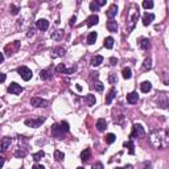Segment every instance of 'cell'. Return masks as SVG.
<instances>
[{
  "label": "cell",
  "instance_id": "6da1fadb",
  "mask_svg": "<svg viewBox=\"0 0 169 169\" xmlns=\"http://www.w3.org/2000/svg\"><path fill=\"white\" fill-rule=\"evenodd\" d=\"M67 132H69V124H67V122H61L60 124H54L52 127V134L57 139H62L64 134H67Z\"/></svg>",
  "mask_w": 169,
  "mask_h": 169
},
{
  "label": "cell",
  "instance_id": "8fae6325",
  "mask_svg": "<svg viewBox=\"0 0 169 169\" xmlns=\"http://www.w3.org/2000/svg\"><path fill=\"white\" fill-rule=\"evenodd\" d=\"M86 21H87V27L91 28V27H94V25H97L98 22H99V17H98V15H91V16L87 17Z\"/></svg>",
  "mask_w": 169,
  "mask_h": 169
},
{
  "label": "cell",
  "instance_id": "5b68a950",
  "mask_svg": "<svg viewBox=\"0 0 169 169\" xmlns=\"http://www.w3.org/2000/svg\"><path fill=\"white\" fill-rule=\"evenodd\" d=\"M19 48H20V41H13V42H11L9 45H7V46H5V54L11 57L13 53L17 52Z\"/></svg>",
  "mask_w": 169,
  "mask_h": 169
},
{
  "label": "cell",
  "instance_id": "db71d44e",
  "mask_svg": "<svg viewBox=\"0 0 169 169\" xmlns=\"http://www.w3.org/2000/svg\"><path fill=\"white\" fill-rule=\"evenodd\" d=\"M77 169H84V168H82V167H78Z\"/></svg>",
  "mask_w": 169,
  "mask_h": 169
},
{
  "label": "cell",
  "instance_id": "2e32d148",
  "mask_svg": "<svg viewBox=\"0 0 169 169\" xmlns=\"http://www.w3.org/2000/svg\"><path fill=\"white\" fill-rule=\"evenodd\" d=\"M90 157H91V151H90V148H84L82 151V153H81V160H82L83 162L89 161Z\"/></svg>",
  "mask_w": 169,
  "mask_h": 169
},
{
  "label": "cell",
  "instance_id": "836d02e7",
  "mask_svg": "<svg viewBox=\"0 0 169 169\" xmlns=\"http://www.w3.org/2000/svg\"><path fill=\"white\" fill-rule=\"evenodd\" d=\"M143 7H144L145 9H151V8L153 7V1H151V0H144V1H143Z\"/></svg>",
  "mask_w": 169,
  "mask_h": 169
},
{
  "label": "cell",
  "instance_id": "603a6c76",
  "mask_svg": "<svg viewBox=\"0 0 169 169\" xmlns=\"http://www.w3.org/2000/svg\"><path fill=\"white\" fill-rule=\"evenodd\" d=\"M53 77L52 72L50 70H41L40 72V78L41 79H50Z\"/></svg>",
  "mask_w": 169,
  "mask_h": 169
},
{
  "label": "cell",
  "instance_id": "4316f807",
  "mask_svg": "<svg viewBox=\"0 0 169 169\" xmlns=\"http://www.w3.org/2000/svg\"><path fill=\"white\" fill-rule=\"evenodd\" d=\"M122 74H123V78H124V79H129V78L132 77V72H131L129 67H124L123 72H122Z\"/></svg>",
  "mask_w": 169,
  "mask_h": 169
},
{
  "label": "cell",
  "instance_id": "d6a6232c",
  "mask_svg": "<svg viewBox=\"0 0 169 169\" xmlns=\"http://www.w3.org/2000/svg\"><path fill=\"white\" fill-rule=\"evenodd\" d=\"M44 156H45L44 151H40V152H37V153L33 155V160H35V161H40V160H41Z\"/></svg>",
  "mask_w": 169,
  "mask_h": 169
},
{
  "label": "cell",
  "instance_id": "c3c4849f",
  "mask_svg": "<svg viewBox=\"0 0 169 169\" xmlns=\"http://www.w3.org/2000/svg\"><path fill=\"white\" fill-rule=\"evenodd\" d=\"M97 4L99 5V7H102V5L106 4V0H99V1H97Z\"/></svg>",
  "mask_w": 169,
  "mask_h": 169
},
{
  "label": "cell",
  "instance_id": "7bdbcfd3",
  "mask_svg": "<svg viewBox=\"0 0 169 169\" xmlns=\"http://www.w3.org/2000/svg\"><path fill=\"white\" fill-rule=\"evenodd\" d=\"M5 79H7V75L3 74V73H0V82H4Z\"/></svg>",
  "mask_w": 169,
  "mask_h": 169
},
{
  "label": "cell",
  "instance_id": "5bb4252c",
  "mask_svg": "<svg viewBox=\"0 0 169 169\" xmlns=\"http://www.w3.org/2000/svg\"><path fill=\"white\" fill-rule=\"evenodd\" d=\"M37 28L40 30H42V32H44V30H46L48 28H49V21L48 20H45V19H40V20L37 21Z\"/></svg>",
  "mask_w": 169,
  "mask_h": 169
},
{
  "label": "cell",
  "instance_id": "ab89813d",
  "mask_svg": "<svg viewBox=\"0 0 169 169\" xmlns=\"http://www.w3.org/2000/svg\"><path fill=\"white\" fill-rule=\"evenodd\" d=\"M25 155H27V151H25V149H24V151H21V149H19V151L15 153V156H16V157H24Z\"/></svg>",
  "mask_w": 169,
  "mask_h": 169
},
{
  "label": "cell",
  "instance_id": "ee69618b",
  "mask_svg": "<svg viewBox=\"0 0 169 169\" xmlns=\"http://www.w3.org/2000/svg\"><path fill=\"white\" fill-rule=\"evenodd\" d=\"M33 35H35V32H33V28L30 27L29 30H28V35H27V36H28V37H30V36H33Z\"/></svg>",
  "mask_w": 169,
  "mask_h": 169
},
{
  "label": "cell",
  "instance_id": "8992f818",
  "mask_svg": "<svg viewBox=\"0 0 169 169\" xmlns=\"http://www.w3.org/2000/svg\"><path fill=\"white\" fill-rule=\"evenodd\" d=\"M44 122H45V118H38V119H27L24 123H25V126H28V127L38 128Z\"/></svg>",
  "mask_w": 169,
  "mask_h": 169
},
{
  "label": "cell",
  "instance_id": "d4e9b609",
  "mask_svg": "<svg viewBox=\"0 0 169 169\" xmlns=\"http://www.w3.org/2000/svg\"><path fill=\"white\" fill-rule=\"evenodd\" d=\"M103 45H105L106 49H112V46H114V38L112 37H106Z\"/></svg>",
  "mask_w": 169,
  "mask_h": 169
},
{
  "label": "cell",
  "instance_id": "f546056e",
  "mask_svg": "<svg viewBox=\"0 0 169 169\" xmlns=\"http://www.w3.org/2000/svg\"><path fill=\"white\" fill-rule=\"evenodd\" d=\"M123 145H124L126 148H128L129 155H134V153H135V149H134V148H135V145H134V143H132V142H126Z\"/></svg>",
  "mask_w": 169,
  "mask_h": 169
},
{
  "label": "cell",
  "instance_id": "f907efd6",
  "mask_svg": "<svg viewBox=\"0 0 169 169\" xmlns=\"http://www.w3.org/2000/svg\"><path fill=\"white\" fill-rule=\"evenodd\" d=\"M3 61H4V54L0 53V64H3Z\"/></svg>",
  "mask_w": 169,
  "mask_h": 169
},
{
  "label": "cell",
  "instance_id": "d590c367",
  "mask_svg": "<svg viewBox=\"0 0 169 169\" xmlns=\"http://www.w3.org/2000/svg\"><path fill=\"white\" fill-rule=\"evenodd\" d=\"M108 82L111 83V84H115L118 82V77H116V74H110V77H108Z\"/></svg>",
  "mask_w": 169,
  "mask_h": 169
},
{
  "label": "cell",
  "instance_id": "f1b7e54d",
  "mask_svg": "<svg viewBox=\"0 0 169 169\" xmlns=\"http://www.w3.org/2000/svg\"><path fill=\"white\" fill-rule=\"evenodd\" d=\"M62 36H64V30H61V29H58V30H56V32L52 33V38H53V40H60Z\"/></svg>",
  "mask_w": 169,
  "mask_h": 169
},
{
  "label": "cell",
  "instance_id": "277c9868",
  "mask_svg": "<svg viewBox=\"0 0 169 169\" xmlns=\"http://www.w3.org/2000/svg\"><path fill=\"white\" fill-rule=\"evenodd\" d=\"M17 73L20 74V77L22 78L24 81H29L30 78H32V70L29 69V67H27V66H20L17 69Z\"/></svg>",
  "mask_w": 169,
  "mask_h": 169
},
{
  "label": "cell",
  "instance_id": "9a60e30c",
  "mask_svg": "<svg viewBox=\"0 0 169 169\" xmlns=\"http://www.w3.org/2000/svg\"><path fill=\"white\" fill-rule=\"evenodd\" d=\"M153 20H155V15H153V13H148L147 12V13H144V16H143V24H144L145 27L151 24Z\"/></svg>",
  "mask_w": 169,
  "mask_h": 169
},
{
  "label": "cell",
  "instance_id": "ffe728a7",
  "mask_svg": "<svg viewBox=\"0 0 169 169\" xmlns=\"http://www.w3.org/2000/svg\"><path fill=\"white\" fill-rule=\"evenodd\" d=\"M115 97H116V90H115V89H111V90H110V92L107 94V97H106V103H107V105H110Z\"/></svg>",
  "mask_w": 169,
  "mask_h": 169
},
{
  "label": "cell",
  "instance_id": "52a82bcc",
  "mask_svg": "<svg viewBox=\"0 0 169 169\" xmlns=\"http://www.w3.org/2000/svg\"><path fill=\"white\" fill-rule=\"evenodd\" d=\"M22 87L20 86V84H17L16 82H12L8 86V92H11V94H13V95H19V94H21L22 92Z\"/></svg>",
  "mask_w": 169,
  "mask_h": 169
},
{
  "label": "cell",
  "instance_id": "7dc6e473",
  "mask_svg": "<svg viewBox=\"0 0 169 169\" xmlns=\"http://www.w3.org/2000/svg\"><path fill=\"white\" fill-rule=\"evenodd\" d=\"M33 169H45L44 165H40V164H36L35 167H33Z\"/></svg>",
  "mask_w": 169,
  "mask_h": 169
},
{
  "label": "cell",
  "instance_id": "44dd1931",
  "mask_svg": "<svg viewBox=\"0 0 169 169\" xmlns=\"http://www.w3.org/2000/svg\"><path fill=\"white\" fill-rule=\"evenodd\" d=\"M97 38H98V35H97V32H91L89 36H87V40L86 42L89 45H92V44H95V41H97Z\"/></svg>",
  "mask_w": 169,
  "mask_h": 169
},
{
  "label": "cell",
  "instance_id": "83f0119b",
  "mask_svg": "<svg viewBox=\"0 0 169 169\" xmlns=\"http://www.w3.org/2000/svg\"><path fill=\"white\" fill-rule=\"evenodd\" d=\"M105 140H106L107 144H112V143L116 140V136H115L114 134H107L106 137H105Z\"/></svg>",
  "mask_w": 169,
  "mask_h": 169
},
{
  "label": "cell",
  "instance_id": "f35d334b",
  "mask_svg": "<svg viewBox=\"0 0 169 169\" xmlns=\"http://www.w3.org/2000/svg\"><path fill=\"white\" fill-rule=\"evenodd\" d=\"M94 87L95 90H97V91H103V84L100 83V82H97V83H94Z\"/></svg>",
  "mask_w": 169,
  "mask_h": 169
},
{
  "label": "cell",
  "instance_id": "3957f363",
  "mask_svg": "<svg viewBox=\"0 0 169 169\" xmlns=\"http://www.w3.org/2000/svg\"><path fill=\"white\" fill-rule=\"evenodd\" d=\"M144 135H145L144 127H143L142 124H134V127H132V132H131V135H129V137H131V139H135V137H143Z\"/></svg>",
  "mask_w": 169,
  "mask_h": 169
},
{
  "label": "cell",
  "instance_id": "7c38bea8",
  "mask_svg": "<svg viewBox=\"0 0 169 169\" xmlns=\"http://www.w3.org/2000/svg\"><path fill=\"white\" fill-rule=\"evenodd\" d=\"M137 100H139V95H137V92H129L128 95H127V102L129 103V105H135V103H137Z\"/></svg>",
  "mask_w": 169,
  "mask_h": 169
},
{
  "label": "cell",
  "instance_id": "ac0fdd59",
  "mask_svg": "<svg viewBox=\"0 0 169 169\" xmlns=\"http://www.w3.org/2000/svg\"><path fill=\"white\" fill-rule=\"evenodd\" d=\"M139 46L142 48V49H144V50H148L149 48H151V42H149L148 38H140V41H139Z\"/></svg>",
  "mask_w": 169,
  "mask_h": 169
},
{
  "label": "cell",
  "instance_id": "bcb514c9",
  "mask_svg": "<svg viewBox=\"0 0 169 169\" xmlns=\"http://www.w3.org/2000/svg\"><path fill=\"white\" fill-rule=\"evenodd\" d=\"M4 162H5V159H4V157H1V156H0V168H3V165H4Z\"/></svg>",
  "mask_w": 169,
  "mask_h": 169
},
{
  "label": "cell",
  "instance_id": "4dcf8cb0",
  "mask_svg": "<svg viewBox=\"0 0 169 169\" xmlns=\"http://www.w3.org/2000/svg\"><path fill=\"white\" fill-rule=\"evenodd\" d=\"M143 69H144V70H151L152 69V60H151V58H145V60H144Z\"/></svg>",
  "mask_w": 169,
  "mask_h": 169
},
{
  "label": "cell",
  "instance_id": "e575fe53",
  "mask_svg": "<svg viewBox=\"0 0 169 169\" xmlns=\"http://www.w3.org/2000/svg\"><path fill=\"white\" fill-rule=\"evenodd\" d=\"M56 72L57 73H64L65 74V72H66V66H65L64 64H60L57 67H56Z\"/></svg>",
  "mask_w": 169,
  "mask_h": 169
},
{
  "label": "cell",
  "instance_id": "11a10c76",
  "mask_svg": "<svg viewBox=\"0 0 169 169\" xmlns=\"http://www.w3.org/2000/svg\"><path fill=\"white\" fill-rule=\"evenodd\" d=\"M116 169H123V168H120V167H116Z\"/></svg>",
  "mask_w": 169,
  "mask_h": 169
},
{
  "label": "cell",
  "instance_id": "8d00e7d4",
  "mask_svg": "<svg viewBox=\"0 0 169 169\" xmlns=\"http://www.w3.org/2000/svg\"><path fill=\"white\" fill-rule=\"evenodd\" d=\"M90 11H99V5L97 4V1H91L90 3Z\"/></svg>",
  "mask_w": 169,
  "mask_h": 169
},
{
  "label": "cell",
  "instance_id": "e0dca14e",
  "mask_svg": "<svg viewBox=\"0 0 169 169\" xmlns=\"http://www.w3.org/2000/svg\"><path fill=\"white\" fill-rule=\"evenodd\" d=\"M64 54H65V48H62V46L56 48V49L52 52V57H53V58L61 57V56H64Z\"/></svg>",
  "mask_w": 169,
  "mask_h": 169
},
{
  "label": "cell",
  "instance_id": "816d5d0a",
  "mask_svg": "<svg viewBox=\"0 0 169 169\" xmlns=\"http://www.w3.org/2000/svg\"><path fill=\"white\" fill-rule=\"evenodd\" d=\"M123 169H134V167H132V165H129V164H128V165H126V167L123 168Z\"/></svg>",
  "mask_w": 169,
  "mask_h": 169
},
{
  "label": "cell",
  "instance_id": "60d3db41",
  "mask_svg": "<svg viewBox=\"0 0 169 169\" xmlns=\"http://www.w3.org/2000/svg\"><path fill=\"white\" fill-rule=\"evenodd\" d=\"M92 169H103V164L102 162H99V161L95 162V164L92 165Z\"/></svg>",
  "mask_w": 169,
  "mask_h": 169
},
{
  "label": "cell",
  "instance_id": "1f68e13d",
  "mask_svg": "<svg viewBox=\"0 0 169 169\" xmlns=\"http://www.w3.org/2000/svg\"><path fill=\"white\" fill-rule=\"evenodd\" d=\"M54 159L57 160V161H62V160L65 159V155L61 151H58L57 149V151H54Z\"/></svg>",
  "mask_w": 169,
  "mask_h": 169
},
{
  "label": "cell",
  "instance_id": "9c48e42d",
  "mask_svg": "<svg viewBox=\"0 0 169 169\" xmlns=\"http://www.w3.org/2000/svg\"><path fill=\"white\" fill-rule=\"evenodd\" d=\"M11 143H12V139L11 137H4V139L0 140V152H4L9 148Z\"/></svg>",
  "mask_w": 169,
  "mask_h": 169
},
{
  "label": "cell",
  "instance_id": "681fc988",
  "mask_svg": "<svg viewBox=\"0 0 169 169\" xmlns=\"http://www.w3.org/2000/svg\"><path fill=\"white\" fill-rule=\"evenodd\" d=\"M144 169H151V162H144Z\"/></svg>",
  "mask_w": 169,
  "mask_h": 169
},
{
  "label": "cell",
  "instance_id": "f5cc1de1",
  "mask_svg": "<svg viewBox=\"0 0 169 169\" xmlns=\"http://www.w3.org/2000/svg\"><path fill=\"white\" fill-rule=\"evenodd\" d=\"M77 90H78V91H81V90H82V87H81L79 84H77Z\"/></svg>",
  "mask_w": 169,
  "mask_h": 169
},
{
  "label": "cell",
  "instance_id": "7402d4cb",
  "mask_svg": "<svg viewBox=\"0 0 169 169\" xmlns=\"http://www.w3.org/2000/svg\"><path fill=\"white\" fill-rule=\"evenodd\" d=\"M140 90H142L143 92H149L152 90V84L151 82H148V81H145V82H143L140 84Z\"/></svg>",
  "mask_w": 169,
  "mask_h": 169
},
{
  "label": "cell",
  "instance_id": "b9f144b4",
  "mask_svg": "<svg viewBox=\"0 0 169 169\" xmlns=\"http://www.w3.org/2000/svg\"><path fill=\"white\" fill-rule=\"evenodd\" d=\"M118 64V60L115 57H111L110 58V65H111V66H115V65Z\"/></svg>",
  "mask_w": 169,
  "mask_h": 169
},
{
  "label": "cell",
  "instance_id": "74e56055",
  "mask_svg": "<svg viewBox=\"0 0 169 169\" xmlns=\"http://www.w3.org/2000/svg\"><path fill=\"white\" fill-rule=\"evenodd\" d=\"M9 11H11V13H12V15H17L20 9H19V7H16L15 4H12V5H11V8H9Z\"/></svg>",
  "mask_w": 169,
  "mask_h": 169
},
{
  "label": "cell",
  "instance_id": "f6af8a7d",
  "mask_svg": "<svg viewBox=\"0 0 169 169\" xmlns=\"http://www.w3.org/2000/svg\"><path fill=\"white\" fill-rule=\"evenodd\" d=\"M75 20H77V17H75V16H73V17L70 19V25H72V27L75 24Z\"/></svg>",
  "mask_w": 169,
  "mask_h": 169
},
{
  "label": "cell",
  "instance_id": "7a4b0ae2",
  "mask_svg": "<svg viewBox=\"0 0 169 169\" xmlns=\"http://www.w3.org/2000/svg\"><path fill=\"white\" fill-rule=\"evenodd\" d=\"M162 139L168 143V131L164 132V136H161V132H160V131H153V132H152V135H151V143L156 148H161L162 145H164V143L161 142Z\"/></svg>",
  "mask_w": 169,
  "mask_h": 169
},
{
  "label": "cell",
  "instance_id": "4fadbf2b",
  "mask_svg": "<svg viewBox=\"0 0 169 169\" xmlns=\"http://www.w3.org/2000/svg\"><path fill=\"white\" fill-rule=\"evenodd\" d=\"M106 27H107V29H108V32H112V33H115L118 30V22L112 19V20H108L107 21V24H106Z\"/></svg>",
  "mask_w": 169,
  "mask_h": 169
},
{
  "label": "cell",
  "instance_id": "484cf974",
  "mask_svg": "<svg viewBox=\"0 0 169 169\" xmlns=\"http://www.w3.org/2000/svg\"><path fill=\"white\" fill-rule=\"evenodd\" d=\"M84 100H86L87 106H94V105H95V95L89 94L86 98H84Z\"/></svg>",
  "mask_w": 169,
  "mask_h": 169
},
{
  "label": "cell",
  "instance_id": "cb8c5ba5",
  "mask_svg": "<svg viewBox=\"0 0 169 169\" xmlns=\"http://www.w3.org/2000/svg\"><path fill=\"white\" fill-rule=\"evenodd\" d=\"M103 60H105V58H103L102 56H95V57L91 60V65L92 66H99V65L103 62Z\"/></svg>",
  "mask_w": 169,
  "mask_h": 169
},
{
  "label": "cell",
  "instance_id": "ba28073f",
  "mask_svg": "<svg viewBox=\"0 0 169 169\" xmlns=\"http://www.w3.org/2000/svg\"><path fill=\"white\" fill-rule=\"evenodd\" d=\"M30 105L35 106V107H46L48 106V102L44 99H41V98H32L30 99Z\"/></svg>",
  "mask_w": 169,
  "mask_h": 169
},
{
  "label": "cell",
  "instance_id": "30bf717a",
  "mask_svg": "<svg viewBox=\"0 0 169 169\" xmlns=\"http://www.w3.org/2000/svg\"><path fill=\"white\" fill-rule=\"evenodd\" d=\"M116 13H118V7H116V4H112V5H110V8L107 9L106 15H107V17H108L110 20H112V19L116 16Z\"/></svg>",
  "mask_w": 169,
  "mask_h": 169
},
{
  "label": "cell",
  "instance_id": "d6986e66",
  "mask_svg": "<svg viewBox=\"0 0 169 169\" xmlns=\"http://www.w3.org/2000/svg\"><path fill=\"white\" fill-rule=\"evenodd\" d=\"M106 127H107V122H106V119H99L97 122V129L99 132H103L106 129Z\"/></svg>",
  "mask_w": 169,
  "mask_h": 169
}]
</instances>
